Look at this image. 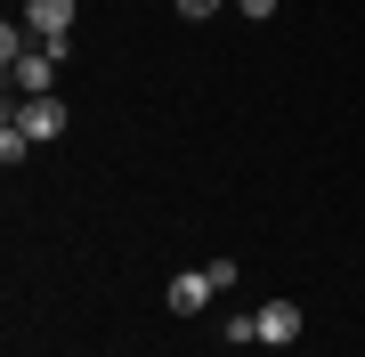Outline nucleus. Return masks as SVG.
I'll use <instances>...</instances> for the list:
<instances>
[{
    "instance_id": "2",
    "label": "nucleus",
    "mask_w": 365,
    "mask_h": 357,
    "mask_svg": "<svg viewBox=\"0 0 365 357\" xmlns=\"http://www.w3.org/2000/svg\"><path fill=\"white\" fill-rule=\"evenodd\" d=\"M9 122H16V130H25L33 146H49L57 130H66V106H57V98H25V106H16Z\"/></svg>"
},
{
    "instance_id": "1",
    "label": "nucleus",
    "mask_w": 365,
    "mask_h": 357,
    "mask_svg": "<svg viewBox=\"0 0 365 357\" xmlns=\"http://www.w3.org/2000/svg\"><path fill=\"white\" fill-rule=\"evenodd\" d=\"M73 9H81V0H25V25L66 57V49H73Z\"/></svg>"
},
{
    "instance_id": "5",
    "label": "nucleus",
    "mask_w": 365,
    "mask_h": 357,
    "mask_svg": "<svg viewBox=\"0 0 365 357\" xmlns=\"http://www.w3.org/2000/svg\"><path fill=\"white\" fill-rule=\"evenodd\" d=\"M25 155H33V138L16 130V122H0V162H9V171H16V162H25Z\"/></svg>"
},
{
    "instance_id": "6",
    "label": "nucleus",
    "mask_w": 365,
    "mask_h": 357,
    "mask_svg": "<svg viewBox=\"0 0 365 357\" xmlns=\"http://www.w3.org/2000/svg\"><path fill=\"white\" fill-rule=\"evenodd\" d=\"M179 16H187V25H203V16H220V0H179Z\"/></svg>"
},
{
    "instance_id": "7",
    "label": "nucleus",
    "mask_w": 365,
    "mask_h": 357,
    "mask_svg": "<svg viewBox=\"0 0 365 357\" xmlns=\"http://www.w3.org/2000/svg\"><path fill=\"white\" fill-rule=\"evenodd\" d=\"M235 9H244L252 25H260V16H276V0H235Z\"/></svg>"
},
{
    "instance_id": "4",
    "label": "nucleus",
    "mask_w": 365,
    "mask_h": 357,
    "mask_svg": "<svg viewBox=\"0 0 365 357\" xmlns=\"http://www.w3.org/2000/svg\"><path fill=\"white\" fill-rule=\"evenodd\" d=\"M252 317H260V341H268V349L300 341V309H292V301H268V309H252Z\"/></svg>"
},
{
    "instance_id": "3",
    "label": "nucleus",
    "mask_w": 365,
    "mask_h": 357,
    "mask_svg": "<svg viewBox=\"0 0 365 357\" xmlns=\"http://www.w3.org/2000/svg\"><path fill=\"white\" fill-rule=\"evenodd\" d=\"M211 292H220V284H211V268H187V276H170V309H179V317H203Z\"/></svg>"
}]
</instances>
